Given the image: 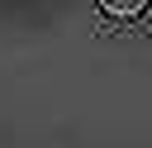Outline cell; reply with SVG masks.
I'll return each mask as SVG.
<instances>
[{"label": "cell", "mask_w": 152, "mask_h": 148, "mask_svg": "<svg viewBox=\"0 0 152 148\" xmlns=\"http://www.w3.org/2000/svg\"><path fill=\"white\" fill-rule=\"evenodd\" d=\"M147 5L142 0H100V14H109V19H138Z\"/></svg>", "instance_id": "1"}]
</instances>
